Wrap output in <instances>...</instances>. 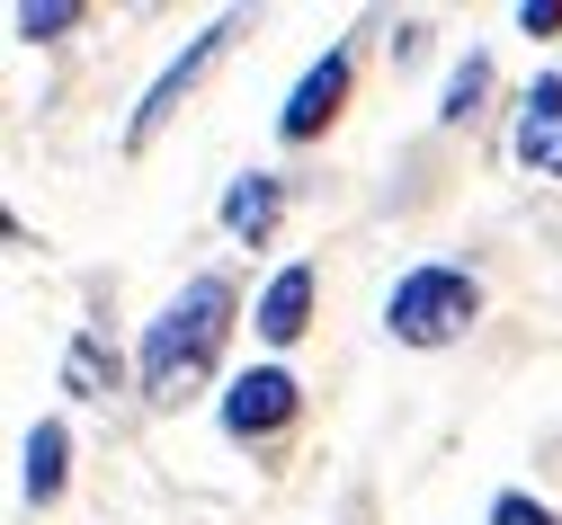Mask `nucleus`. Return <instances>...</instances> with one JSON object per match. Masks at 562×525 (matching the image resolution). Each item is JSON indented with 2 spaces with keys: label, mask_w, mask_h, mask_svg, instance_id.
<instances>
[{
  "label": "nucleus",
  "mask_w": 562,
  "mask_h": 525,
  "mask_svg": "<svg viewBox=\"0 0 562 525\" xmlns=\"http://www.w3.org/2000/svg\"><path fill=\"white\" fill-rule=\"evenodd\" d=\"M224 339H233V285H224V276H196V285H179L170 304L153 312L134 374H144V392H153V401H179L196 374L224 356Z\"/></svg>",
  "instance_id": "nucleus-1"
},
{
  "label": "nucleus",
  "mask_w": 562,
  "mask_h": 525,
  "mask_svg": "<svg viewBox=\"0 0 562 525\" xmlns=\"http://www.w3.org/2000/svg\"><path fill=\"white\" fill-rule=\"evenodd\" d=\"M482 321V285L464 276V267H411L402 285H393V304H384V330L402 339V347H456L464 330Z\"/></svg>",
  "instance_id": "nucleus-2"
},
{
  "label": "nucleus",
  "mask_w": 562,
  "mask_h": 525,
  "mask_svg": "<svg viewBox=\"0 0 562 525\" xmlns=\"http://www.w3.org/2000/svg\"><path fill=\"white\" fill-rule=\"evenodd\" d=\"M295 410H304L295 374L286 365H250V374H233V392H224V436H277Z\"/></svg>",
  "instance_id": "nucleus-3"
},
{
  "label": "nucleus",
  "mask_w": 562,
  "mask_h": 525,
  "mask_svg": "<svg viewBox=\"0 0 562 525\" xmlns=\"http://www.w3.org/2000/svg\"><path fill=\"white\" fill-rule=\"evenodd\" d=\"M233 36H241V19H215V27H205V36H196V45H188V54H179V62L161 71V81L144 90V107H134V125H125V142H153V134L170 125V107H179V99L196 90V71H205V62H215V54L233 45Z\"/></svg>",
  "instance_id": "nucleus-4"
},
{
  "label": "nucleus",
  "mask_w": 562,
  "mask_h": 525,
  "mask_svg": "<svg viewBox=\"0 0 562 525\" xmlns=\"http://www.w3.org/2000/svg\"><path fill=\"white\" fill-rule=\"evenodd\" d=\"M348 71H358V54H348V45H330V54L304 71V81H295V99L277 107V134H286V142H313V134L339 116V99H348Z\"/></svg>",
  "instance_id": "nucleus-5"
},
{
  "label": "nucleus",
  "mask_w": 562,
  "mask_h": 525,
  "mask_svg": "<svg viewBox=\"0 0 562 525\" xmlns=\"http://www.w3.org/2000/svg\"><path fill=\"white\" fill-rule=\"evenodd\" d=\"M518 161L536 170V179H562V81L544 71V81L527 90V107H518Z\"/></svg>",
  "instance_id": "nucleus-6"
},
{
  "label": "nucleus",
  "mask_w": 562,
  "mask_h": 525,
  "mask_svg": "<svg viewBox=\"0 0 562 525\" xmlns=\"http://www.w3.org/2000/svg\"><path fill=\"white\" fill-rule=\"evenodd\" d=\"M250 321H259V339H268V347H295V339H304V321H313V267H277Z\"/></svg>",
  "instance_id": "nucleus-7"
},
{
  "label": "nucleus",
  "mask_w": 562,
  "mask_h": 525,
  "mask_svg": "<svg viewBox=\"0 0 562 525\" xmlns=\"http://www.w3.org/2000/svg\"><path fill=\"white\" fill-rule=\"evenodd\" d=\"M277 214H286V187H277L268 170H241V179L224 187V232H233V241L259 250V241L277 232Z\"/></svg>",
  "instance_id": "nucleus-8"
},
{
  "label": "nucleus",
  "mask_w": 562,
  "mask_h": 525,
  "mask_svg": "<svg viewBox=\"0 0 562 525\" xmlns=\"http://www.w3.org/2000/svg\"><path fill=\"white\" fill-rule=\"evenodd\" d=\"M63 455H72V436H63V419H36V427H27V472H19L36 507H54V499H63Z\"/></svg>",
  "instance_id": "nucleus-9"
},
{
  "label": "nucleus",
  "mask_w": 562,
  "mask_h": 525,
  "mask_svg": "<svg viewBox=\"0 0 562 525\" xmlns=\"http://www.w3.org/2000/svg\"><path fill=\"white\" fill-rule=\"evenodd\" d=\"M10 27H19L27 45H45V36H63V27H81V0H19Z\"/></svg>",
  "instance_id": "nucleus-10"
},
{
  "label": "nucleus",
  "mask_w": 562,
  "mask_h": 525,
  "mask_svg": "<svg viewBox=\"0 0 562 525\" xmlns=\"http://www.w3.org/2000/svg\"><path fill=\"white\" fill-rule=\"evenodd\" d=\"M482 90H491V62H482V54H464V71L447 81V107H438V116H473V99H482Z\"/></svg>",
  "instance_id": "nucleus-11"
},
{
  "label": "nucleus",
  "mask_w": 562,
  "mask_h": 525,
  "mask_svg": "<svg viewBox=\"0 0 562 525\" xmlns=\"http://www.w3.org/2000/svg\"><path fill=\"white\" fill-rule=\"evenodd\" d=\"M99 374H108V356H99V339H72V365H63V384H72L81 401L99 392Z\"/></svg>",
  "instance_id": "nucleus-12"
},
{
  "label": "nucleus",
  "mask_w": 562,
  "mask_h": 525,
  "mask_svg": "<svg viewBox=\"0 0 562 525\" xmlns=\"http://www.w3.org/2000/svg\"><path fill=\"white\" fill-rule=\"evenodd\" d=\"M491 525H562V516H553V507H536V499H518V490H509V499H491Z\"/></svg>",
  "instance_id": "nucleus-13"
},
{
  "label": "nucleus",
  "mask_w": 562,
  "mask_h": 525,
  "mask_svg": "<svg viewBox=\"0 0 562 525\" xmlns=\"http://www.w3.org/2000/svg\"><path fill=\"white\" fill-rule=\"evenodd\" d=\"M518 27H527V36H553V27H562V0H527Z\"/></svg>",
  "instance_id": "nucleus-14"
}]
</instances>
